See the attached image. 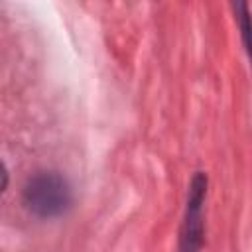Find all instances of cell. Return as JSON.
I'll return each mask as SVG.
<instances>
[{"mask_svg": "<svg viewBox=\"0 0 252 252\" xmlns=\"http://www.w3.org/2000/svg\"><path fill=\"white\" fill-rule=\"evenodd\" d=\"M73 203L69 181L57 171H37L24 185V205L39 219H57Z\"/></svg>", "mask_w": 252, "mask_h": 252, "instance_id": "1", "label": "cell"}, {"mask_svg": "<svg viewBox=\"0 0 252 252\" xmlns=\"http://www.w3.org/2000/svg\"><path fill=\"white\" fill-rule=\"evenodd\" d=\"M207 195V177L205 173H195L191 185H189V195H187V209H185V219L181 226V252H199L201 242H203V203Z\"/></svg>", "mask_w": 252, "mask_h": 252, "instance_id": "2", "label": "cell"}, {"mask_svg": "<svg viewBox=\"0 0 252 252\" xmlns=\"http://www.w3.org/2000/svg\"><path fill=\"white\" fill-rule=\"evenodd\" d=\"M236 12H238V24H240V33H242V41L246 45V51L252 59V18L248 12V6L244 2L236 4Z\"/></svg>", "mask_w": 252, "mask_h": 252, "instance_id": "3", "label": "cell"}]
</instances>
